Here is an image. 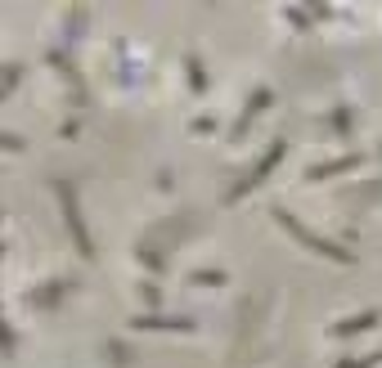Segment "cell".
Segmentation results:
<instances>
[{"instance_id":"obj_1","label":"cell","mask_w":382,"mask_h":368,"mask_svg":"<svg viewBox=\"0 0 382 368\" xmlns=\"http://www.w3.org/2000/svg\"><path fill=\"white\" fill-rule=\"evenodd\" d=\"M0 144H5V148H18V139H14V135H0Z\"/></svg>"}]
</instances>
